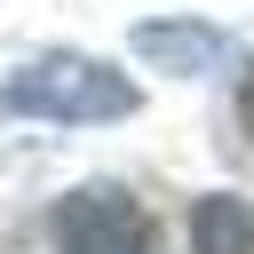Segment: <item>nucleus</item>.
Masks as SVG:
<instances>
[{
  "mask_svg": "<svg viewBox=\"0 0 254 254\" xmlns=\"http://www.w3.org/2000/svg\"><path fill=\"white\" fill-rule=\"evenodd\" d=\"M143 95L127 71L79 56V48H48L32 56L24 71L0 79V119H48V127H103V119H127Z\"/></svg>",
  "mask_w": 254,
  "mask_h": 254,
  "instance_id": "f257e3e1",
  "label": "nucleus"
},
{
  "mask_svg": "<svg viewBox=\"0 0 254 254\" xmlns=\"http://www.w3.org/2000/svg\"><path fill=\"white\" fill-rule=\"evenodd\" d=\"M151 238L159 230H151L143 198L119 190V183H79L48 214V246L56 254H151Z\"/></svg>",
  "mask_w": 254,
  "mask_h": 254,
  "instance_id": "f03ea898",
  "label": "nucleus"
},
{
  "mask_svg": "<svg viewBox=\"0 0 254 254\" xmlns=\"http://www.w3.org/2000/svg\"><path fill=\"white\" fill-rule=\"evenodd\" d=\"M135 56L175 71V79H206V71L230 64V32L222 24H190V16H151V24H135Z\"/></svg>",
  "mask_w": 254,
  "mask_h": 254,
  "instance_id": "7ed1b4c3",
  "label": "nucleus"
},
{
  "mask_svg": "<svg viewBox=\"0 0 254 254\" xmlns=\"http://www.w3.org/2000/svg\"><path fill=\"white\" fill-rule=\"evenodd\" d=\"M190 254H254V198L206 190L190 206Z\"/></svg>",
  "mask_w": 254,
  "mask_h": 254,
  "instance_id": "20e7f679",
  "label": "nucleus"
},
{
  "mask_svg": "<svg viewBox=\"0 0 254 254\" xmlns=\"http://www.w3.org/2000/svg\"><path fill=\"white\" fill-rule=\"evenodd\" d=\"M238 119H246V135H254V71L238 79Z\"/></svg>",
  "mask_w": 254,
  "mask_h": 254,
  "instance_id": "39448f33",
  "label": "nucleus"
}]
</instances>
